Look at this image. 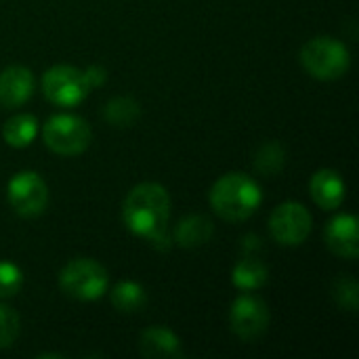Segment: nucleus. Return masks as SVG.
Here are the masks:
<instances>
[{"mask_svg":"<svg viewBox=\"0 0 359 359\" xmlns=\"http://www.w3.org/2000/svg\"><path fill=\"white\" fill-rule=\"evenodd\" d=\"M21 324L15 309L0 305V349H8L19 337Z\"/></svg>","mask_w":359,"mask_h":359,"instance_id":"obj_18","label":"nucleus"},{"mask_svg":"<svg viewBox=\"0 0 359 359\" xmlns=\"http://www.w3.org/2000/svg\"><path fill=\"white\" fill-rule=\"evenodd\" d=\"M261 202L263 194L259 183L242 172H229L221 177L210 189V206L229 223L246 221L257 212Z\"/></svg>","mask_w":359,"mask_h":359,"instance_id":"obj_2","label":"nucleus"},{"mask_svg":"<svg viewBox=\"0 0 359 359\" xmlns=\"http://www.w3.org/2000/svg\"><path fill=\"white\" fill-rule=\"evenodd\" d=\"M301 63L318 80H339L347 74L351 57L341 40L318 36L301 48Z\"/></svg>","mask_w":359,"mask_h":359,"instance_id":"obj_3","label":"nucleus"},{"mask_svg":"<svg viewBox=\"0 0 359 359\" xmlns=\"http://www.w3.org/2000/svg\"><path fill=\"white\" fill-rule=\"evenodd\" d=\"M6 198L11 208L25 219L38 217L48 204V187L44 179L34 170L17 172L6 187Z\"/></svg>","mask_w":359,"mask_h":359,"instance_id":"obj_7","label":"nucleus"},{"mask_svg":"<svg viewBox=\"0 0 359 359\" xmlns=\"http://www.w3.org/2000/svg\"><path fill=\"white\" fill-rule=\"evenodd\" d=\"M334 299L337 303L343 307V309H349V311H355L358 309V282L353 278H339L337 284H334Z\"/></svg>","mask_w":359,"mask_h":359,"instance_id":"obj_20","label":"nucleus"},{"mask_svg":"<svg viewBox=\"0 0 359 359\" xmlns=\"http://www.w3.org/2000/svg\"><path fill=\"white\" fill-rule=\"evenodd\" d=\"M282 162H284V151H282V147H280L278 143H269V145H265V147L259 151L255 164H257L259 170H263V172H267V175H273V172H278V170L282 168Z\"/></svg>","mask_w":359,"mask_h":359,"instance_id":"obj_21","label":"nucleus"},{"mask_svg":"<svg viewBox=\"0 0 359 359\" xmlns=\"http://www.w3.org/2000/svg\"><path fill=\"white\" fill-rule=\"evenodd\" d=\"M269 231L282 246H301L311 233V215L299 202H284L271 212Z\"/></svg>","mask_w":359,"mask_h":359,"instance_id":"obj_9","label":"nucleus"},{"mask_svg":"<svg viewBox=\"0 0 359 359\" xmlns=\"http://www.w3.org/2000/svg\"><path fill=\"white\" fill-rule=\"evenodd\" d=\"M229 324L231 330L238 339L252 343L257 339H261L267 328H269V309L267 303L250 292L240 294L233 305H231V313H229Z\"/></svg>","mask_w":359,"mask_h":359,"instance_id":"obj_8","label":"nucleus"},{"mask_svg":"<svg viewBox=\"0 0 359 359\" xmlns=\"http://www.w3.org/2000/svg\"><path fill=\"white\" fill-rule=\"evenodd\" d=\"M23 286L21 269L11 261H0V297H13Z\"/></svg>","mask_w":359,"mask_h":359,"instance_id":"obj_19","label":"nucleus"},{"mask_svg":"<svg viewBox=\"0 0 359 359\" xmlns=\"http://www.w3.org/2000/svg\"><path fill=\"white\" fill-rule=\"evenodd\" d=\"M42 139L46 147L59 156H78L90 145V126L74 114H57L48 118L42 128Z\"/></svg>","mask_w":359,"mask_h":359,"instance_id":"obj_5","label":"nucleus"},{"mask_svg":"<svg viewBox=\"0 0 359 359\" xmlns=\"http://www.w3.org/2000/svg\"><path fill=\"white\" fill-rule=\"evenodd\" d=\"M111 111H118V114H120V116H116V118L111 120V122L118 124V126L130 124V122L135 120V116L139 114L137 103L130 101V99H116V101H111V103L107 105L105 114H111Z\"/></svg>","mask_w":359,"mask_h":359,"instance_id":"obj_22","label":"nucleus"},{"mask_svg":"<svg viewBox=\"0 0 359 359\" xmlns=\"http://www.w3.org/2000/svg\"><path fill=\"white\" fill-rule=\"evenodd\" d=\"M109 276L103 265L93 259L69 261L59 273L61 290L76 301H97L107 292Z\"/></svg>","mask_w":359,"mask_h":359,"instance_id":"obj_4","label":"nucleus"},{"mask_svg":"<svg viewBox=\"0 0 359 359\" xmlns=\"http://www.w3.org/2000/svg\"><path fill=\"white\" fill-rule=\"evenodd\" d=\"M34 93V74L23 65L0 72V107H19Z\"/></svg>","mask_w":359,"mask_h":359,"instance_id":"obj_11","label":"nucleus"},{"mask_svg":"<svg viewBox=\"0 0 359 359\" xmlns=\"http://www.w3.org/2000/svg\"><path fill=\"white\" fill-rule=\"evenodd\" d=\"M86 74V78H88V84L90 86H97V84H101L103 80H105V72L101 69V67H90L88 72H84Z\"/></svg>","mask_w":359,"mask_h":359,"instance_id":"obj_23","label":"nucleus"},{"mask_svg":"<svg viewBox=\"0 0 359 359\" xmlns=\"http://www.w3.org/2000/svg\"><path fill=\"white\" fill-rule=\"evenodd\" d=\"M309 191L313 202L324 210H337L345 202V181L343 177L332 168L318 170L309 181Z\"/></svg>","mask_w":359,"mask_h":359,"instance_id":"obj_12","label":"nucleus"},{"mask_svg":"<svg viewBox=\"0 0 359 359\" xmlns=\"http://www.w3.org/2000/svg\"><path fill=\"white\" fill-rule=\"evenodd\" d=\"M326 246L341 259H355L359 255L358 219L353 215L334 217L324 231Z\"/></svg>","mask_w":359,"mask_h":359,"instance_id":"obj_10","label":"nucleus"},{"mask_svg":"<svg viewBox=\"0 0 359 359\" xmlns=\"http://www.w3.org/2000/svg\"><path fill=\"white\" fill-rule=\"evenodd\" d=\"M139 351L149 359L183 358V347L179 337L162 326H151L139 337Z\"/></svg>","mask_w":359,"mask_h":359,"instance_id":"obj_13","label":"nucleus"},{"mask_svg":"<svg viewBox=\"0 0 359 359\" xmlns=\"http://www.w3.org/2000/svg\"><path fill=\"white\" fill-rule=\"evenodd\" d=\"M90 88L86 74L74 65H53L42 76L44 97L59 107H74L82 103Z\"/></svg>","mask_w":359,"mask_h":359,"instance_id":"obj_6","label":"nucleus"},{"mask_svg":"<svg viewBox=\"0 0 359 359\" xmlns=\"http://www.w3.org/2000/svg\"><path fill=\"white\" fill-rule=\"evenodd\" d=\"M111 305L120 313H137L143 311L147 305V294L141 284L137 282H120L111 290Z\"/></svg>","mask_w":359,"mask_h":359,"instance_id":"obj_17","label":"nucleus"},{"mask_svg":"<svg viewBox=\"0 0 359 359\" xmlns=\"http://www.w3.org/2000/svg\"><path fill=\"white\" fill-rule=\"evenodd\" d=\"M210 236H212V223L202 215H194V217L183 219L179 229H177V242L185 248L202 246L210 240Z\"/></svg>","mask_w":359,"mask_h":359,"instance_id":"obj_16","label":"nucleus"},{"mask_svg":"<svg viewBox=\"0 0 359 359\" xmlns=\"http://www.w3.org/2000/svg\"><path fill=\"white\" fill-rule=\"evenodd\" d=\"M267 276H269V271L261 259L246 257L233 269V284H236V288H240L244 292H252V290H259L265 286Z\"/></svg>","mask_w":359,"mask_h":359,"instance_id":"obj_14","label":"nucleus"},{"mask_svg":"<svg viewBox=\"0 0 359 359\" xmlns=\"http://www.w3.org/2000/svg\"><path fill=\"white\" fill-rule=\"evenodd\" d=\"M124 225L147 242H164L170 219V196L158 183L133 187L122 206Z\"/></svg>","mask_w":359,"mask_h":359,"instance_id":"obj_1","label":"nucleus"},{"mask_svg":"<svg viewBox=\"0 0 359 359\" xmlns=\"http://www.w3.org/2000/svg\"><path fill=\"white\" fill-rule=\"evenodd\" d=\"M38 135V122L32 114H17L6 120L2 137L11 147H27Z\"/></svg>","mask_w":359,"mask_h":359,"instance_id":"obj_15","label":"nucleus"}]
</instances>
